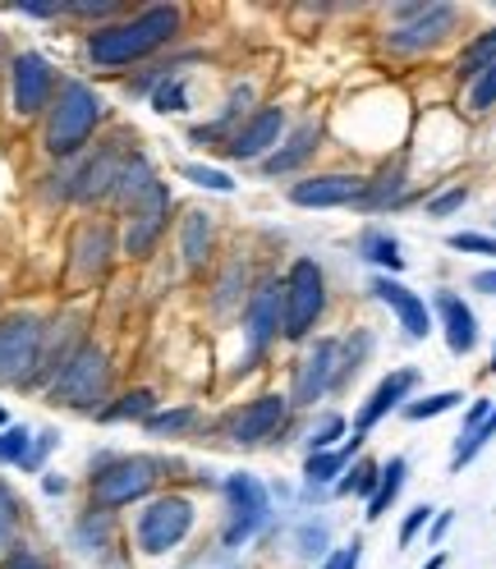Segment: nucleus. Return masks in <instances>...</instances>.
Listing matches in <instances>:
<instances>
[{
    "mask_svg": "<svg viewBox=\"0 0 496 569\" xmlns=\"http://www.w3.org/2000/svg\"><path fill=\"white\" fill-rule=\"evenodd\" d=\"M180 28H185V10L180 6H148V10L120 19V23L92 28L88 56L101 69H125L133 60H148L166 42H175V38H180Z\"/></svg>",
    "mask_w": 496,
    "mask_h": 569,
    "instance_id": "obj_1",
    "label": "nucleus"
},
{
    "mask_svg": "<svg viewBox=\"0 0 496 569\" xmlns=\"http://www.w3.org/2000/svg\"><path fill=\"white\" fill-rule=\"evenodd\" d=\"M106 116V101L83 83V79H65L47 106V129H42V142L51 157H75L88 148V138L97 133Z\"/></svg>",
    "mask_w": 496,
    "mask_h": 569,
    "instance_id": "obj_2",
    "label": "nucleus"
},
{
    "mask_svg": "<svg viewBox=\"0 0 496 569\" xmlns=\"http://www.w3.org/2000/svg\"><path fill=\"white\" fill-rule=\"evenodd\" d=\"M166 465L152 455H116V459H101L92 469V482H88V496H92V510H106L116 515L133 501H143V496L161 482Z\"/></svg>",
    "mask_w": 496,
    "mask_h": 569,
    "instance_id": "obj_3",
    "label": "nucleus"
},
{
    "mask_svg": "<svg viewBox=\"0 0 496 569\" xmlns=\"http://www.w3.org/2000/svg\"><path fill=\"white\" fill-rule=\"evenodd\" d=\"M111 396V359L106 349L83 340L75 349V359L60 368V377L47 386V400L60 409H79V413H101V400Z\"/></svg>",
    "mask_w": 496,
    "mask_h": 569,
    "instance_id": "obj_4",
    "label": "nucleus"
},
{
    "mask_svg": "<svg viewBox=\"0 0 496 569\" xmlns=\"http://www.w3.org/2000/svg\"><path fill=\"white\" fill-rule=\"evenodd\" d=\"M327 308V276L313 258H295L286 271V295H280V336L308 340L317 317Z\"/></svg>",
    "mask_w": 496,
    "mask_h": 569,
    "instance_id": "obj_5",
    "label": "nucleus"
},
{
    "mask_svg": "<svg viewBox=\"0 0 496 569\" xmlns=\"http://www.w3.org/2000/svg\"><path fill=\"white\" fill-rule=\"evenodd\" d=\"M221 491H226V510H230L226 532H221V547L239 551L244 542H254L258 532L271 523V491L254 473H230L221 482Z\"/></svg>",
    "mask_w": 496,
    "mask_h": 569,
    "instance_id": "obj_6",
    "label": "nucleus"
},
{
    "mask_svg": "<svg viewBox=\"0 0 496 569\" xmlns=\"http://www.w3.org/2000/svg\"><path fill=\"white\" fill-rule=\"evenodd\" d=\"M189 528H194L189 496H157V501H148V510L138 515L133 538H138V551L143 556H166L189 538Z\"/></svg>",
    "mask_w": 496,
    "mask_h": 569,
    "instance_id": "obj_7",
    "label": "nucleus"
},
{
    "mask_svg": "<svg viewBox=\"0 0 496 569\" xmlns=\"http://www.w3.org/2000/svg\"><path fill=\"white\" fill-rule=\"evenodd\" d=\"M42 340H47L42 317H32V312L0 317V386H28L32 368H38Z\"/></svg>",
    "mask_w": 496,
    "mask_h": 569,
    "instance_id": "obj_8",
    "label": "nucleus"
},
{
    "mask_svg": "<svg viewBox=\"0 0 496 569\" xmlns=\"http://www.w3.org/2000/svg\"><path fill=\"white\" fill-rule=\"evenodd\" d=\"M349 381L345 372V345L340 340H317L308 353H304V363L295 368V386H290V405L299 409H313L323 396H331V390H340Z\"/></svg>",
    "mask_w": 496,
    "mask_h": 569,
    "instance_id": "obj_9",
    "label": "nucleus"
},
{
    "mask_svg": "<svg viewBox=\"0 0 496 569\" xmlns=\"http://www.w3.org/2000/svg\"><path fill=\"white\" fill-rule=\"evenodd\" d=\"M286 422H290V396H276V390H267V396L248 400L244 409H235L226 418V437H230V446L254 450V446L276 441L280 432H286Z\"/></svg>",
    "mask_w": 496,
    "mask_h": 569,
    "instance_id": "obj_10",
    "label": "nucleus"
},
{
    "mask_svg": "<svg viewBox=\"0 0 496 569\" xmlns=\"http://www.w3.org/2000/svg\"><path fill=\"white\" fill-rule=\"evenodd\" d=\"M280 295H286V280H276V276L258 280L254 295H248V303H244V345H248L244 368H254L276 345V336H280Z\"/></svg>",
    "mask_w": 496,
    "mask_h": 569,
    "instance_id": "obj_11",
    "label": "nucleus"
},
{
    "mask_svg": "<svg viewBox=\"0 0 496 569\" xmlns=\"http://www.w3.org/2000/svg\"><path fill=\"white\" fill-rule=\"evenodd\" d=\"M459 10L455 6H400L396 10V28H391V38H386V47L391 51H428L437 42H446V32L455 28Z\"/></svg>",
    "mask_w": 496,
    "mask_h": 569,
    "instance_id": "obj_12",
    "label": "nucleus"
},
{
    "mask_svg": "<svg viewBox=\"0 0 496 569\" xmlns=\"http://www.w3.org/2000/svg\"><path fill=\"white\" fill-rule=\"evenodd\" d=\"M166 217H170V189L157 180L143 198L125 211V253L129 258H148L157 239L166 234Z\"/></svg>",
    "mask_w": 496,
    "mask_h": 569,
    "instance_id": "obj_13",
    "label": "nucleus"
},
{
    "mask_svg": "<svg viewBox=\"0 0 496 569\" xmlns=\"http://www.w3.org/2000/svg\"><path fill=\"white\" fill-rule=\"evenodd\" d=\"M280 133H286V111L280 106H258L230 138H226V152L235 161H267L276 148H280Z\"/></svg>",
    "mask_w": 496,
    "mask_h": 569,
    "instance_id": "obj_14",
    "label": "nucleus"
},
{
    "mask_svg": "<svg viewBox=\"0 0 496 569\" xmlns=\"http://www.w3.org/2000/svg\"><path fill=\"white\" fill-rule=\"evenodd\" d=\"M10 88H14V111H19V116H42L60 83H56V69H51L47 56L23 51V56H14Z\"/></svg>",
    "mask_w": 496,
    "mask_h": 569,
    "instance_id": "obj_15",
    "label": "nucleus"
},
{
    "mask_svg": "<svg viewBox=\"0 0 496 569\" xmlns=\"http://www.w3.org/2000/svg\"><path fill=\"white\" fill-rule=\"evenodd\" d=\"M414 386H418V368H400V372H391V377H381L377 390L359 405V413H354V432H349V441H354V446H364L368 432H373V427H377L386 413H391V409H405V400L414 396Z\"/></svg>",
    "mask_w": 496,
    "mask_h": 569,
    "instance_id": "obj_16",
    "label": "nucleus"
},
{
    "mask_svg": "<svg viewBox=\"0 0 496 569\" xmlns=\"http://www.w3.org/2000/svg\"><path fill=\"white\" fill-rule=\"evenodd\" d=\"M368 290L391 308L396 317H400V327H405V336L409 340H428V331H433V312H428V299H418L405 280H396V276H373V284Z\"/></svg>",
    "mask_w": 496,
    "mask_h": 569,
    "instance_id": "obj_17",
    "label": "nucleus"
},
{
    "mask_svg": "<svg viewBox=\"0 0 496 569\" xmlns=\"http://www.w3.org/2000/svg\"><path fill=\"white\" fill-rule=\"evenodd\" d=\"M364 193V174H308V180L290 184V202L295 207H354Z\"/></svg>",
    "mask_w": 496,
    "mask_h": 569,
    "instance_id": "obj_18",
    "label": "nucleus"
},
{
    "mask_svg": "<svg viewBox=\"0 0 496 569\" xmlns=\"http://www.w3.org/2000/svg\"><path fill=\"white\" fill-rule=\"evenodd\" d=\"M433 308H437V317H442V331H446V345H450L455 359L474 353V349H478V317H474V308L459 299L455 290H437V295H433Z\"/></svg>",
    "mask_w": 496,
    "mask_h": 569,
    "instance_id": "obj_19",
    "label": "nucleus"
},
{
    "mask_svg": "<svg viewBox=\"0 0 496 569\" xmlns=\"http://www.w3.org/2000/svg\"><path fill=\"white\" fill-rule=\"evenodd\" d=\"M120 170H125V157L111 152V148H101L92 161H83V170L75 174V184H69V198H79V202H97V198H111L116 193V180H120Z\"/></svg>",
    "mask_w": 496,
    "mask_h": 569,
    "instance_id": "obj_20",
    "label": "nucleus"
},
{
    "mask_svg": "<svg viewBox=\"0 0 496 569\" xmlns=\"http://www.w3.org/2000/svg\"><path fill=\"white\" fill-rule=\"evenodd\" d=\"M317 148H323V129H317V124L308 120V124H299V129H295V133H290V138L280 142V148L262 161V174H267V180H280V174H295V170H299Z\"/></svg>",
    "mask_w": 496,
    "mask_h": 569,
    "instance_id": "obj_21",
    "label": "nucleus"
},
{
    "mask_svg": "<svg viewBox=\"0 0 496 569\" xmlns=\"http://www.w3.org/2000/svg\"><path fill=\"white\" fill-rule=\"evenodd\" d=\"M111 253H116L111 226H83L79 239H75V276H83V280L106 276V267H111Z\"/></svg>",
    "mask_w": 496,
    "mask_h": 569,
    "instance_id": "obj_22",
    "label": "nucleus"
},
{
    "mask_svg": "<svg viewBox=\"0 0 496 569\" xmlns=\"http://www.w3.org/2000/svg\"><path fill=\"white\" fill-rule=\"evenodd\" d=\"M409 198V180H405V170L391 166V170H381L373 174V180H364V193H359V211H386V207H400Z\"/></svg>",
    "mask_w": 496,
    "mask_h": 569,
    "instance_id": "obj_23",
    "label": "nucleus"
},
{
    "mask_svg": "<svg viewBox=\"0 0 496 569\" xmlns=\"http://www.w3.org/2000/svg\"><path fill=\"white\" fill-rule=\"evenodd\" d=\"M157 184V170H152V161L143 157V152H129L125 157V170H120V180H116V202H120V211H129L138 198H143L148 189Z\"/></svg>",
    "mask_w": 496,
    "mask_h": 569,
    "instance_id": "obj_24",
    "label": "nucleus"
},
{
    "mask_svg": "<svg viewBox=\"0 0 496 569\" xmlns=\"http://www.w3.org/2000/svg\"><path fill=\"white\" fill-rule=\"evenodd\" d=\"M359 258L373 262V267H381V276H400V271H405L400 239L386 234V230H377V226H368V230L359 234Z\"/></svg>",
    "mask_w": 496,
    "mask_h": 569,
    "instance_id": "obj_25",
    "label": "nucleus"
},
{
    "mask_svg": "<svg viewBox=\"0 0 496 569\" xmlns=\"http://www.w3.org/2000/svg\"><path fill=\"white\" fill-rule=\"evenodd\" d=\"M211 239H217V226H211L207 211H189L185 226H180V253H185V267L198 271L207 258H211Z\"/></svg>",
    "mask_w": 496,
    "mask_h": 569,
    "instance_id": "obj_26",
    "label": "nucleus"
},
{
    "mask_svg": "<svg viewBox=\"0 0 496 569\" xmlns=\"http://www.w3.org/2000/svg\"><path fill=\"white\" fill-rule=\"evenodd\" d=\"M405 478H409V459L405 455H396V459H386L381 465V482H377V491H373V501H368V519H381L386 510L396 506V496L405 491Z\"/></svg>",
    "mask_w": 496,
    "mask_h": 569,
    "instance_id": "obj_27",
    "label": "nucleus"
},
{
    "mask_svg": "<svg viewBox=\"0 0 496 569\" xmlns=\"http://www.w3.org/2000/svg\"><path fill=\"white\" fill-rule=\"evenodd\" d=\"M349 459H354V450L349 446H340V450H323V455H308V465H304V482L317 491V487H336L340 482V473L349 469Z\"/></svg>",
    "mask_w": 496,
    "mask_h": 569,
    "instance_id": "obj_28",
    "label": "nucleus"
},
{
    "mask_svg": "<svg viewBox=\"0 0 496 569\" xmlns=\"http://www.w3.org/2000/svg\"><path fill=\"white\" fill-rule=\"evenodd\" d=\"M492 64H496V28L478 32V38H474L465 51H459L455 74H459V79H478V74H487Z\"/></svg>",
    "mask_w": 496,
    "mask_h": 569,
    "instance_id": "obj_29",
    "label": "nucleus"
},
{
    "mask_svg": "<svg viewBox=\"0 0 496 569\" xmlns=\"http://www.w3.org/2000/svg\"><path fill=\"white\" fill-rule=\"evenodd\" d=\"M152 409H157V396L152 390H129V396H120L116 405H101V422H129V418H152Z\"/></svg>",
    "mask_w": 496,
    "mask_h": 569,
    "instance_id": "obj_30",
    "label": "nucleus"
},
{
    "mask_svg": "<svg viewBox=\"0 0 496 569\" xmlns=\"http://www.w3.org/2000/svg\"><path fill=\"white\" fill-rule=\"evenodd\" d=\"M75 538H79V551L101 556L106 547H111V515H106V510H88V515L75 523Z\"/></svg>",
    "mask_w": 496,
    "mask_h": 569,
    "instance_id": "obj_31",
    "label": "nucleus"
},
{
    "mask_svg": "<svg viewBox=\"0 0 496 569\" xmlns=\"http://www.w3.org/2000/svg\"><path fill=\"white\" fill-rule=\"evenodd\" d=\"M377 482H381V465H373V459H359L354 469H345V473H340L336 491H340V496H364V501H373Z\"/></svg>",
    "mask_w": 496,
    "mask_h": 569,
    "instance_id": "obj_32",
    "label": "nucleus"
},
{
    "mask_svg": "<svg viewBox=\"0 0 496 569\" xmlns=\"http://www.w3.org/2000/svg\"><path fill=\"white\" fill-rule=\"evenodd\" d=\"M496 437V409L487 413V422L478 427V432L474 437H465V441H455V455H450V473H459V469H465V465H474V459L483 455V446Z\"/></svg>",
    "mask_w": 496,
    "mask_h": 569,
    "instance_id": "obj_33",
    "label": "nucleus"
},
{
    "mask_svg": "<svg viewBox=\"0 0 496 569\" xmlns=\"http://www.w3.org/2000/svg\"><path fill=\"white\" fill-rule=\"evenodd\" d=\"M459 400H465L459 390H442V396H428V400H409L400 413H405L409 422H428V418H437V413H450Z\"/></svg>",
    "mask_w": 496,
    "mask_h": 569,
    "instance_id": "obj_34",
    "label": "nucleus"
},
{
    "mask_svg": "<svg viewBox=\"0 0 496 569\" xmlns=\"http://www.w3.org/2000/svg\"><path fill=\"white\" fill-rule=\"evenodd\" d=\"M340 437H345V418H340V413H323V418H317V422L308 427V455L331 450Z\"/></svg>",
    "mask_w": 496,
    "mask_h": 569,
    "instance_id": "obj_35",
    "label": "nucleus"
},
{
    "mask_svg": "<svg viewBox=\"0 0 496 569\" xmlns=\"http://www.w3.org/2000/svg\"><path fill=\"white\" fill-rule=\"evenodd\" d=\"M152 106L161 116H170V111H185L189 106V92H185V74H166L157 88H152Z\"/></svg>",
    "mask_w": 496,
    "mask_h": 569,
    "instance_id": "obj_36",
    "label": "nucleus"
},
{
    "mask_svg": "<svg viewBox=\"0 0 496 569\" xmlns=\"http://www.w3.org/2000/svg\"><path fill=\"white\" fill-rule=\"evenodd\" d=\"M194 422H198V409H170V413H152L143 427L152 437H180V432H189Z\"/></svg>",
    "mask_w": 496,
    "mask_h": 569,
    "instance_id": "obj_37",
    "label": "nucleus"
},
{
    "mask_svg": "<svg viewBox=\"0 0 496 569\" xmlns=\"http://www.w3.org/2000/svg\"><path fill=\"white\" fill-rule=\"evenodd\" d=\"M14 532H19V496L0 482V556L14 547Z\"/></svg>",
    "mask_w": 496,
    "mask_h": 569,
    "instance_id": "obj_38",
    "label": "nucleus"
},
{
    "mask_svg": "<svg viewBox=\"0 0 496 569\" xmlns=\"http://www.w3.org/2000/svg\"><path fill=\"white\" fill-rule=\"evenodd\" d=\"M28 446H32V432L28 427H6L0 432V465H23V455H28Z\"/></svg>",
    "mask_w": 496,
    "mask_h": 569,
    "instance_id": "obj_39",
    "label": "nucleus"
},
{
    "mask_svg": "<svg viewBox=\"0 0 496 569\" xmlns=\"http://www.w3.org/2000/svg\"><path fill=\"white\" fill-rule=\"evenodd\" d=\"M455 253H478V258H496V234H474V230H459L446 239Z\"/></svg>",
    "mask_w": 496,
    "mask_h": 569,
    "instance_id": "obj_40",
    "label": "nucleus"
},
{
    "mask_svg": "<svg viewBox=\"0 0 496 569\" xmlns=\"http://www.w3.org/2000/svg\"><path fill=\"white\" fill-rule=\"evenodd\" d=\"M185 180H194L198 189H211V193H235V180L211 166H185Z\"/></svg>",
    "mask_w": 496,
    "mask_h": 569,
    "instance_id": "obj_41",
    "label": "nucleus"
},
{
    "mask_svg": "<svg viewBox=\"0 0 496 569\" xmlns=\"http://www.w3.org/2000/svg\"><path fill=\"white\" fill-rule=\"evenodd\" d=\"M492 106H496V64L487 74H478L469 88V111H492Z\"/></svg>",
    "mask_w": 496,
    "mask_h": 569,
    "instance_id": "obj_42",
    "label": "nucleus"
},
{
    "mask_svg": "<svg viewBox=\"0 0 496 569\" xmlns=\"http://www.w3.org/2000/svg\"><path fill=\"white\" fill-rule=\"evenodd\" d=\"M56 446H60V437H56V432H38V437H32V446H28V455H23V465H19V469H28V473H32V469H42V459H47Z\"/></svg>",
    "mask_w": 496,
    "mask_h": 569,
    "instance_id": "obj_43",
    "label": "nucleus"
},
{
    "mask_svg": "<svg viewBox=\"0 0 496 569\" xmlns=\"http://www.w3.org/2000/svg\"><path fill=\"white\" fill-rule=\"evenodd\" d=\"M469 202V189H446L437 198H428V217H450V211H459Z\"/></svg>",
    "mask_w": 496,
    "mask_h": 569,
    "instance_id": "obj_44",
    "label": "nucleus"
},
{
    "mask_svg": "<svg viewBox=\"0 0 496 569\" xmlns=\"http://www.w3.org/2000/svg\"><path fill=\"white\" fill-rule=\"evenodd\" d=\"M359 560H364V542L354 538L349 547H336V551L323 560V569H359Z\"/></svg>",
    "mask_w": 496,
    "mask_h": 569,
    "instance_id": "obj_45",
    "label": "nucleus"
},
{
    "mask_svg": "<svg viewBox=\"0 0 496 569\" xmlns=\"http://www.w3.org/2000/svg\"><path fill=\"white\" fill-rule=\"evenodd\" d=\"M492 409H496L492 400H474V405L465 409V422H459V437H455V441H465V437H474V432H478V427L487 422V413H492Z\"/></svg>",
    "mask_w": 496,
    "mask_h": 569,
    "instance_id": "obj_46",
    "label": "nucleus"
},
{
    "mask_svg": "<svg viewBox=\"0 0 496 569\" xmlns=\"http://www.w3.org/2000/svg\"><path fill=\"white\" fill-rule=\"evenodd\" d=\"M327 551V523H308L299 532V556H323Z\"/></svg>",
    "mask_w": 496,
    "mask_h": 569,
    "instance_id": "obj_47",
    "label": "nucleus"
},
{
    "mask_svg": "<svg viewBox=\"0 0 496 569\" xmlns=\"http://www.w3.org/2000/svg\"><path fill=\"white\" fill-rule=\"evenodd\" d=\"M428 523H433V506H418V510L400 523V547H414V538H418V532L428 528Z\"/></svg>",
    "mask_w": 496,
    "mask_h": 569,
    "instance_id": "obj_48",
    "label": "nucleus"
},
{
    "mask_svg": "<svg viewBox=\"0 0 496 569\" xmlns=\"http://www.w3.org/2000/svg\"><path fill=\"white\" fill-rule=\"evenodd\" d=\"M120 10L125 6H116V0H106V6H92V0H83V6H65V14H79V19H111Z\"/></svg>",
    "mask_w": 496,
    "mask_h": 569,
    "instance_id": "obj_49",
    "label": "nucleus"
},
{
    "mask_svg": "<svg viewBox=\"0 0 496 569\" xmlns=\"http://www.w3.org/2000/svg\"><path fill=\"white\" fill-rule=\"evenodd\" d=\"M0 569H51V565H47L42 556H32L28 547H14V551H10V560L0 565Z\"/></svg>",
    "mask_w": 496,
    "mask_h": 569,
    "instance_id": "obj_50",
    "label": "nucleus"
},
{
    "mask_svg": "<svg viewBox=\"0 0 496 569\" xmlns=\"http://www.w3.org/2000/svg\"><path fill=\"white\" fill-rule=\"evenodd\" d=\"M235 299H239V267H230V271H226L221 295H217V308H226V303H235Z\"/></svg>",
    "mask_w": 496,
    "mask_h": 569,
    "instance_id": "obj_51",
    "label": "nucleus"
},
{
    "mask_svg": "<svg viewBox=\"0 0 496 569\" xmlns=\"http://www.w3.org/2000/svg\"><path fill=\"white\" fill-rule=\"evenodd\" d=\"M450 523H455V515H450V510H442V515L433 519V528H428V542H433V547H442V538L450 532Z\"/></svg>",
    "mask_w": 496,
    "mask_h": 569,
    "instance_id": "obj_52",
    "label": "nucleus"
},
{
    "mask_svg": "<svg viewBox=\"0 0 496 569\" xmlns=\"http://www.w3.org/2000/svg\"><path fill=\"white\" fill-rule=\"evenodd\" d=\"M19 14H28V19H56V14H65V6H14Z\"/></svg>",
    "mask_w": 496,
    "mask_h": 569,
    "instance_id": "obj_53",
    "label": "nucleus"
},
{
    "mask_svg": "<svg viewBox=\"0 0 496 569\" xmlns=\"http://www.w3.org/2000/svg\"><path fill=\"white\" fill-rule=\"evenodd\" d=\"M474 290H483V295H496V271H478V276H474Z\"/></svg>",
    "mask_w": 496,
    "mask_h": 569,
    "instance_id": "obj_54",
    "label": "nucleus"
},
{
    "mask_svg": "<svg viewBox=\"0 0 496 569\" xmlns=\"http://www.w3.org/2000/svg\"><path fill=\"white\" fill-rule=\"evenodd\" d=\"M423 569H446V551H437V556H433L428 565H423Z\"/></svg>",
    "mask_w": 496,
    "mask_h": 569,
    "instance_id": "obj_55",
    "label": "nucleus"
},
{
    "mask_svg": "<svg viewBox=\"0 0 496 569\" xmlns=\"http://www.w3.org/2000/svg\"><path fill=\"white\" fill-rule=\"evenodd\" d=\"M6 427H10V413H6V409H0V432H6Z\"/></svg>",
    "mask_w": 496,
    "mask_h": 569,
    "instance_id": "obj_56",
    "label": "nucleus"
},
{
    "mask_svg": "<svg viewBox=\"0 0 496 569\" xmlns=\"http://www.w3.org/2000/svg\"><path fill=\"white\" fill-rule=\"evenodd\" d=\"M487 372H496V349H492V363H487Z\"/></svg>",
    "mask_w": 496,
    "mask_h": 569,
    "instance_id": "obj_57",
    "label": "nucleus"
}]
</instances>
